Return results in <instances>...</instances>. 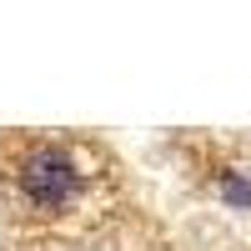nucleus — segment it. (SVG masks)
<instances>
[{"instance_id": "2", "label": "nucleus", "mask_w": 251, "mask_h": 251, "mask_svg": "<svg viewBox=\"0 0 251 251\" xmlns=\"http://www.w3.org/2000/svg\"><path fill=\"white\" fill-rule=\"evenodd\" d=\"M221 201L236 206V211H246V206H251V181H246L241 171H226V176H221Z\"/></svg>"}, {"instance_id": "1", "label": "nucleus", "mask_w": 251, "mask_h": 251, "mask_svg": "<svg viewBox=\"0 0 251 251\" xmlns=\"http://www.w3.org/2000/svg\"><path fill=\"white\" fill-rule=\"evenodd\" d=\"M75 186H80V171H75V161L60 151V146H40V151L25 161V171H20V191H25L35 206H46V211L66 206L75 196Z\"/></svg>"}]
</instances>
